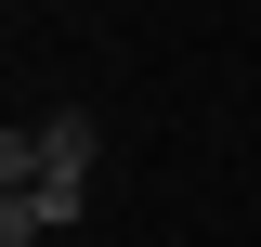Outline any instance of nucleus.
Instances as JSON below:
<instances>
[{
    "instance_id": "1",
    "label": "nucleus",
    "mask_w": 261,
    "mask_h": 247,
    "mask_svg": "<svg viewBox=\"0 0 261 247\" xmlns=\"http://www.w3.org/2000/svg\"><path fill=\"white\" fill-rule=\"evenodd\" d=\"M0 195H39V117L0 130Z\"/></svg>"
},
{
    "instance_id": "2",
    "label": "nucleus",
    "mask_w": 261,
    "mask_h": 247,
    "mask_svg": "<svg viewBox=\"0 0 261 247\" xmlns=\"http://www.w3.org/2000/svg\"><path fill=\"white\" fill-rule=\"evenodd\" d=\"M0 247H39V208H27V195H0Z\"/></svg>"
}]
</instances>
